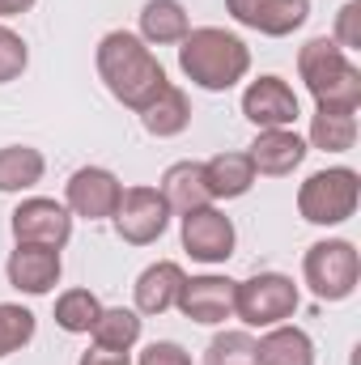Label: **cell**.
<instances>
[{"mask_svg": "<svg viewBox=\"0 0 361 365\" xmlns=\"http://www.w3.org/2000/svg\"><path fill=\"white\" fill-rule=\"evenodd\" d=\"M34 327H39L34 310H26L17 302H0V361L13 357V353H21L34 340Z\"/></svg>", "mask_w": 361, "mask_h": 365, "instance_id": "cell-26", "label": "cell"}, {"mask_svg": "<svg viewBox=\"0 0 361 365\" xmlns=\"http://www.w3.org/2000/svg\"><path fill=\"white\" fill-rule=\"evenodd\" d=\"M162 200L171 212H195V208H208L213 204V191L204 179V162H175L166 175H162Z\"/></svg>", "mask_w": 361, "mask_h": 365, "instance_id": "cell-17", "label": "cell"}, {"mask_svg": "<svg viewBox=\"0 0 361 365\" xmlns=\"http://www.w3.org/2000/svg\"><path fill=\"white\" fill-rule=\"evenodd\" d=\"M306 153H310V145H306L293 128H268V132L255 136V145H251L247 158H251L255 175L285 179V175H293V170L306 162Z\"/></svg>", "mask_w": 361, "mask_h": 365, "instance_id": "cell-15", "label": "cell"}, {"mask_svg": "<svg viewBox=\"0 0 361 365\" xmlns=\"http://www.w3.org/2000/svg\"><path fill=\"white\" fill-rule=\"evenodd\" d=\"M332 38H336V47L349 51V56L361 51V0H349V4L336 13V34H332Z\"/></svg>", "mask_w": 361, "mask_h": 365, "instance_id": "cell-29", "label": "cell"}, {"mask_svg": "<svg viewBox=\"0 0 361 365\" xmlns=\"http://www.w3.org/2000/svg\"><path fill=\"white\" fill-rule=\"evenodd\" d=\"M302 293L293 284V276L285 272H255L247 280H234V314L247 327H276L285 319H293Z\"/></svg>", "mask_w": 361, "mask_h": 365, "instance_id": "cell-5", "label": "cell"}, {"mask_svg": "<svg viewBox=\"0 0 361 365\" xmlns=\"http://www.w3.org/2000/svg\"><path fill=\"white\" fill-rule=\"evenodd\" d=\"M115 234L128 242V247H149L166 234L171 225V208L162 200L158 187H123L119 195V208H115Z\"/></svg>", "mask_w": 361, "mask_h": 365, "instance_id": "cell-7", "label": "cell"}, {"mask_svg": "<svg viewBox=\"0 0 361 365\" xmlns=\"http://www.w3.org/2000/svg\"><path fill=\"white\" fill-rule=\"evenodd\" d=\"M357 200H361V179L349 166L315 170L298 187V212L310 225H345L357 212Z\"/></svg>", "mask_w": 361, "mask_h": 365, "instance_id": "cell-4", "label": "cell"}, {"mask_svg": "<svg viewBox=\"0 0 361 365\" xmlns=\"http://www.w3.org/2000/svg\"><path fill=\"white\" fill-rule=\"evenodd\" d=\"M98 314H102V302L90 289H64L56 297V327L68 331V336H90Z\"/></svg>", "mask_w": 361, "mask_h": 365, "instance_id": "cell-25", "label": "cell"}, {"mask_svg": "<svg viewBox=\"0 0 361 365\" xmlns=\"http://www.w3.org/2000/svg\"><path fill=\"white\" fill-rule=\"evenodd\" d=\"M77 365H132V357H128V353H115V349L93 344V349L81 353V361H77Z\"/></svg>", "mask_w": 361, "mask_h": 365, "instance_id": "cell-31", "label": "cell"}, {"mask_svg": "<svg viewBox=\"0 0 361 365\" xmlns=\"http://www.w3.org/2000/svg\"><path fill=\"white\" fill-rule=\"evenodd\" d=\"M26 64H30V47H26V38H21L17 30L0 26V86L17 81V77L26 73Z\"/></svg>", "mask_w": 361, "mask_h": 365, "instance_id": "cell-28", "label": "cell"}, {"mask_svg": "<svg viewBox=\"0 0 361 365\" xmlns=\"http://www.w3.org/2000/svg\"><path fill=\"white\" fill-rule=\"evenodd\" d=\"M43 153L34 145H4L0 149V191L13 195V191H30L34 182H43Z\"/></svg>", "mask_w": 361, "mask_h": 365, "instance_id": "cell-22", "label": "cell"}, {"mask_svg": "<svg viewBox=\"0 0 361 365\" xmlns=\"http://www.w3.org/2000/svg\"><path fill=\"white\" fill-rule=\"evenodd\" d=\"M179 68L191 86L225 93L251 73V47L221 26H195L179 43Z\"/></svg>", "mask_w": 361, "mask_h": 365, "instance_id": "cell-2", "label": "cell"}, {"mask_svg": "<svg viewBox=\"0 0 361 365\" xmlns=\"http://www.w3.org/2000/svg\"><path fill=\"white\" fill-rule=\"evenodd\" d=\"M30 9H34V0H0V17H21Z\"/></svg>", "mask_w": 361, "mask_h": 365, "instance_id": "cell-32", "label": "cell"}, {"mask_svg": "<svg viewBox=\"0 0 361 365\" xmlns=\"http://www.w3.org/2000/svg\"><path fill=\"white\" fill-rule=\"evenodd\" d=\"M243 115L260 128V132H268V128H293L298 123V115H302V106H298V93L293 86L285 81V77H255L247 90H243Z\"/></svg>", "mask_w": 361, "mask_h": 365, "instance_id": "cell-11", "label": "cell"}, {"mask_svg": "<svg viewBox=\"0 0 361 365\" xmlns=\"http://www.w3.org/2000/svg\"><path fill=\"white\" fill-rule=\"evenodd\" d=\"M298 77L306 81L319 110H353L361 106V68L349 51L336 47V38H310L298 51Z\"/></svg>", "mask_w": 361, "mask_h": 365, "instance_id": "cell-3", "label": "cell"}, {"mask_svg": "<svg viewBox=\"0 0 361 365\" xmlns=\"http://www.w3.org/2000/svg\"><path fill=\"white\" fill-rule=\"evenodd\" d=\"M9 230H13L17 242H34V247L64 251L68 238H73V212H68L60 200L30 195V200H21V204L9 212Z\"/></svg>", "mask_w": 361, "mask_h": 365, "instance_id": "cell-8", "label": "cell"}, {"mask_svg": "<svg viewBox=\"0 0 361 365\" xmlns=\"http://www.w3.org/2000/svg\"><path fill=\"white\" fill-rule=\"evenodd\" d=\"M183 280H187V272H183L175 259H158V264H149L145 272L136 276V284H132L136 314H166V310H175Z\"/></svg>", "mask_w": 361, "mask_h": 365, "instance_id": "cell-16", "label": "cell"}, {"mask_svg": "<svg viewBox=\"0 0 361 365\" xmlns=\"http://www.w3.org/2000/svg\"><path fill=\"white\" fill-rule=\"evenodd\" d=\"M119 195H123V182L106 166H81V170H73V179L64 187V208L86 221H106V217H115Z\"/></svg>", "mask_w": 361, "mask_h": 365, "instance_id": "cell-10", "label": "cell"}, {"mask_svg": "<svg viewBox=\"0 0 361 365\" xmlns=\"http://www.w3.org/2000/svg\"><path fill=\"white\" fill-rule=\"evenodd\" d=\"M225 13L247 30H260L268 38H289L293 30L306 26L310 0H225Z\"/></svg>", "mask_w": 361, "mask_h": 365, "instance_id": "cell-12", "label": "cell"}, {"mask_svg": "<svg viewBox=\"0 0 361 365\" xmlns=\"http://www.w3.org/2000/svg\"><path fill=\"white\" fill-rule=\"evenodd\" d=\"M204 179H208L213 200H238L255 187V166L247 153H217L204 162Z\"/></svg>", "mask_w": 361, "mask_h": 365, "instance_id": "cell-21", "label": "cell"}, {"mask_svg": "<svg viewBox=\"0 0 361 365\" xmlns=\"http://www.w3.org/2000/svg\"><path fill=\"white\" fill-rule=\"evenodd\" d=\"M204 365H255V336L251 331H221L204 349Z\"/></svg>", "mask_w": 361, "mask_h": 365, "instance_id": "cell-27", "label": "cell"}, {"mask_svg": "<svg viewBox=\"0 0 361 365\" xmlns=\"http://www.w3.org/2000/svg\"><path fill=\"white\" fill-rule=\"evenodd\" d=\"M4 276H9V284H13L17 293L43 297V293H51V289L60 284L64 264H60V251H51V247L17 242V247L9 251V259H4Z\"/></svg>", "mask_w": 361, "mask_h": 365, "instance_id": "cell-13", "label": "cell"}, {"mask_svg": "<svg viewBox=\"0 0 361 365\" xmlns=\"http://www.w3.org/2000/svg\"><path fill=\"white\" fill-rule=\"evenodd\" d=\"M175 306L191 323L217 327V323L234 319V280L230 276H187Z\"/></svg>", "mask_w": 361, "mask_h": 365, "instance_id": "cell-14", "label": "cell"}, {"mask_svg": "<svg viewBox=\"0 0 361 365\" xmlns=\"http://www.w3.org/2000/svg\"><path fill=\"white\" fill-rule=\"evenodd\" d=\"M302 276L310 284V293L319 302H345L353 297L361 280V255L349 238H327V242H315L302 259Z\"/></svg>", "mask_w": 361, "mask_h": 365, "instance_id": "cell-6", "label": "cell"}, {"mask_svg": "<svg viewBox=\"0 0 361 365\" xmlns=\"http://www.w3.org/2000/svg\"><path fill=\"white\" fill-rule=\"evenodd\" d=\"M187 30H191V21H187V9L179 0H145V9H141V38H145V47L183 43Z\"/></svg>", "mask_w": 361, "mask_h": 365, "instance_id": "cell-20", "label": "cell"}, {"mask_svg": "<svg viewBox=\"0 0 361 365\" xmlns=\"http://www.w3.org/2000/svg\"><path fill=\"white\" fill-rule=\"evenodd\" d=\"M93 60H98V77H102L106 93L115 102H123L128 110H145L158 93L171 86L162 60L153 56V47H145V38L132 34V30L102 34Z\"/></svg>", "mask_w": 361, "mask_h": 365, "instance_id": "cell-1", "label": "cell"}, {"mask_svg": "<svg viewBox=\"0 0 361 365\" xmlns=\"http://www.w3.org/2000/svg\"><path fill=\"white\" fill-rule=\"evenodd\" d=\"M136 365H191V353L175 344V340H153L145 353H141V361Z\"/></svg>", "mask_w": 361, "mask_h": 365, "instance_id": "cell-30", "label": "cell"}, {"mask_svg": "<svg viewBox=\"0 0 361 365\" xmlns=\"http://www.w3.org/2000/svg\"><path fill=\"white\" fill-rule=\"evenodd\" d=\"M136 115H141V123H145L149 136L171 140V136L187 132V123H191V98H187V90H179V86H166V90L158 93L145 110H136Z\"/></svg>", "mask_w": 361, "mask_h": 365, "instance_id": "cell-19", "label": "cell"}, {"mask_svg": "<svg viewBox=\"0 0 361 365\" xmlns=\"http://www.w3.org/2000/svg\"><path fill=\"white\" fill-rule=\"evenodd\" d=\"M255 365H315V340L293 323H276L255 340Z\"/></svg>", "mask_w": 361, "mask_h": 365, "instance_id": "cell-18", "label": "cell"}, {"mask_svg": "<svg viewBox=\"0 0 361 365\" xmlns=\"http://www.w3.org/2000/svg\"><path fill=\"white\" fill-rule=\"evenodd\" d=\"M179 238H183V251L195 259V264H225L234 255V221L221 212V208H195V212H183L179 217Z\"/></svg>", "mask_w": 361, "mask_h": 365, "instance_id": "cell-9", "label": "cell"}, {"mask_svg": "<svg viewBox=\"0 0 361 365\" xmlns=\"http://www.w3.org/2000/svg\"><path fill=\"white\" fill-rule=\"evenodd\" d=\"M90 336H93V344H102V349L132 353L136 340H141V314L128 310V306H102V314L90 327Z\"/></svg>", "mask_w": 361, "mask_h": 365, "instance_id": "cell-24", "label": "cell"}, {"mask_svg": "<svg viewBox=\"0 0 361 365\" xmlns=\"http://www.w3.org/2000/svg\"><path fill=\"white\" fill-rule=\"evenodd\" d=\"M306 145L323 149V153H349L357 145V115L353 110H315Z\"/></svg>", "mask_w": 361, "mask_h": 365, "instance_id": "cell-23", "label": "cell"}]
</instances>
